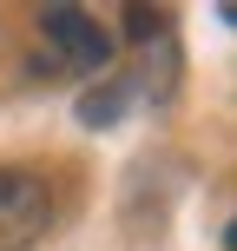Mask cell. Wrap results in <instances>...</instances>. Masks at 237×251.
<instances>
[{
	"instance_id": "2",
	"label": "cell",
	"mask_w": 237,
	"mask_h": 251,
	"mask_svg": "<svg viewBox=\"0 0 237 251\" xmlns=\"http://www.w3.org/2000/svg\"><path fill=\"white\" fill-rule=\"evenodd\" d=\"M46 218H53V192H46V178L0 165V251H26L40 231H46Z\"/></svg>"
},
{
	"instance_id": "3",
	"label": "cell",
	"mask_w": 237,
	"mask_h": 251,
	"mask_svg": "<svg viewBox=\"0 0 237 251\" xmlns=\"http://www.w3.org/2000/svg\"><path fill=\"white\" fill-rule=\"evenodd\" d=\"M132 79H106V86H86V100H79V119L86 126H112V119H125V106H132Z\"/></svg>"
},
{
	"instance_id": "1",
	"label": "cell",
	"mask_w": 237,
	"mask_h": 251,
	"mask_svg": "<svg viewBox=\"0 0 237 251\" xmlns=\"http://www.w3.org/2000/svg\"><path fill=\"white\" fill-rule=\"evenodd\" d=\"M112 60V33L106 20H92L86 7H46L40 13V53L33 66L46 79H66V73H99Z\"/></svg>"
}]
</instances>
